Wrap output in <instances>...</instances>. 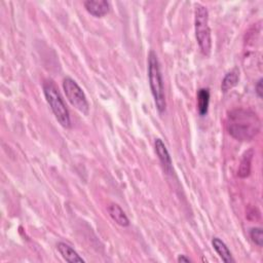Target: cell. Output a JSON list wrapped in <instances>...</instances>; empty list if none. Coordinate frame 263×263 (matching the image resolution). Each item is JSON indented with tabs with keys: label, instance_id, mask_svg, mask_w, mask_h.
Masks as SVG:
<instances>
[{
	"label": "cell",
	"instance_id": "cell-10",
	"mask_svg": "<svg viewBox=\"0 0 263 263\" xmlns=\"http://www.w3.org/2000/svg\"><path fill=\"white\" fill-rule=\"evenodd\" d=\"M108 213L110 215V217L113 219V221L115 223H117L118 225L123 226V227H127L130 225V220L128 218V216L125 214L124 210L116 204H111L108 207Z\"/></svg>",
	"mask_w": 263,
	"mask_h": 263
},
{
	"label": "cell",
	"instance_id": "cell-16",
	"mask_svg": "<svg viewBox=\"0 0 263 263\" xmlns=\"http://www.w3.org/2000/svg\"><path fill=\"white\" fill-rule=\"evenodd\" d=\"M177 261L179 263H188V262H192V259L186 255H179V257L177 258Z\"/></svg>",
	"mask_w": 263,
	"mask_h": 263
},
{
	"label": "cell",
	"instance_id": "cell-15",
	"mask_svg": "<svg viewBox=\"0 0 263 263\" xmlns=\"http://www.w3.org/2000/svg\"><path fill=\"white\" fill-rule=\"evenodd\" d=\"M262 78H260L259 80H258V82L256 83V85H255V92H256V94H257V96L261 99L262 98V93H263V86H262Z\"/></svg>",
	"mask_w": 263,
	"mask_h": 263
},
{
	"label": "cell",
	"instance_id": "cell-2",
	"mask_svg": "<svg viewBox=\"0 0 263 263\" xmlns=\"http://www.w3.org/2000/svg\"><path fill=\"white\" fill-rule=\"evenodd\" d=\"M148 79L156 109L159 113H163L166 107L164 85L159 61L153 51H151L148 55Z\"/></svg>",
	"mask_w": 263,
	"mask_h": 263
},
{
	"label": "cell",
	"instance_id": "cell-6",
	"mask_svg": "<svg viewBox=\"0 0 263 263\" xmlns=\"http://www.w3.org/2000/svg\"><path fill=\"white\" fill-rule=\"evenodd\" d=\"M83 6L87 12L96 18H102L110 12V4L106 0H86Z\"/></svg>",
	"mask_w": 263,
	"mask_h": 263
},
{
	"label": "cell",
	"instance_id": "cell-9",
	"mask_svg": "<svg viewBox=\"0 0 263 263\" xmlns=\"http://www.w3.org/2000/svg\"><path fill=\"white\" fill-rule=\"evenodd\" d=\"M212 245L216 253L219 255V257L222 259L223 262L225 263H232L234 262V259L231 255L230 250L228 247L225 245L223 241H221L219 237H213L212 240Z\"/></svg>",
	"mask_w": 263,
	"mask_h": 263
},
{
	"label": "cell",
	"instance_id": "cell-13",
	"mask_svg": "<svg viewBox=\"0 0 263 263\" xmlns=\"http://www.w3.org/2000/svg\"><path fill=\"white\" fill-rule=\"evenodd\" d=\"M253 157V150H249L245 153L240 169H238V176L241 178H246L249 176L250 171H251V160Z\"/></svg>",
	"mask_w": 263,
	"mask_h": 263
},
{
	"label": "cell",
	"instance_id": "cell-5",
	"mask_svg": "<svg viewBox=\"0 0 263 263\" xmlns=\"http://www.w3.org/2000/svg\"><path fill=\"white\" fill-rule=\"evenodd\" d=\"M63 90L73 107H75L79 112L83 114H89L90 104L86 99L85 94L83 93L81 87L78 83L71 77H66L63 80Z\"/></svg>",
	"mask_w": 263,
	"mask_h": 263
},
{
	"label": "cell",
	"instance_id": "cell-14",
	"mask_svg": "<svg viewBox=\"0 0 263 263\" xmlns=\"http://www.w3.org/2000/svg\"><path fill=\"white\" fill-rule=\"evenodd\" d=\"M250 237L253 241V243L255 245H257L258 247H262L263 246V232H262V228H260V227L252 228L250 230Z\"/></svg>",
	"mask_w": 263,
	"mask_h": 263
},
{
	"label": "cell",
	"instance_id": "cell-8",
	"mask_svg": "<svg viewBox=\"0 0 263 263\" xmlns=\"http://www.w3.org/2000/svg\"><path fill=\"white\" fill-rule=\"evenodd\" d=\"M57 249L59 251V253L62 255V257L70 263H82L84 262V259H82L78 253L68 244L66 243H59L57 245Z\"/></svg>",
	"mask_w": 263,
	"mask_h": 263
},
{
	"label": "cell",
	"instance_id": "cell-7",
	"mask_svg": "<svg viewBox=\"0 0 263 263\" xmlns=\"http://www.w3.org/2000/svg\"><path fill=\"white\" fill-rule=\"evenodd\" d=\"M154 148L155 152L161 162V165L163 168V171L166 174H172L173 173V164H172V158L171 155L166 149V146L162 142L161 139L157 138L154 141Z\"/></svg>",
	"mask_w": 263,
	"mask_h": 263
},
{
	"label": "cell",
	"instance_id": "cell-4",
	"mask_svg": "<svg viewBox=\"0 0 263 263\" xmlns=\"http://www.w3.org/2000/svg\"><path fill=\"white\" fill-rule=\"evenodd\" d=\"M195 30L201 52L207 57L210 56L212 50V37L209 26V13L207 8L201 4H196Z\"/></svg>",
	"mask_w": 263,
	"mask_h": 263
},
{
	"label": "cell",
	"instance_id": "cell-1",
	"mask_svg": "<svg viewBox=\"0 0 263 263\" xmlns=\"http://www.w3.org/2000/svg\"><path fill=\"white\" fill-rule=\"evenodd\" d=\"M228 133L238 141H251L260 132L261 122L250 109H235L228 115Z\"/></svg>",
	"mask_w": 263,
	"mask_h": 263
},
{
	"label": "cell",
	"instance_id": "cell-12",
	"mask_svg": "<svg viewBox=\"0 0 263 263\" xmlns=\"http://www.w3.org/2000/svg\"><path fill=\"white\" fill-rule=\"evenodd\" d=\"M238 79H240V72H238V70L236 68L231 70L230 72H228L224 76V78L222 80V83H221V90H222V92L226 93L229 90H231L232 87H234L237 84Z\"/></svg>",
	"mask_w": 263,
	"mask_h": 263
},
{
	"label": "cell",
	"instance_id": "cell-3",
	"mask_svg": "<svg viewBox=\"0 0 263 263\" xmlns=\"http://www.w3.org/2000/svg\"><path fill=\"white\" fill-rule=\"evenodd\" d=\"M44 97L59 124L66 129L71 128V118L68 108L58 90L57 85L52 81L47 80L43 83Z\"/></svg>",
	"mask_w": 263,
	"mask_h": 263
},
{
	"label": "cell",
	"instance_id": "cell-11",
	"mask_svg": "<svg viewBox=\"0 0 263 263\" xmlns=\"http://www.w3.org/2000/svg\"><path fill=\"white\" fill-rule=\"evenodd\" d=\"M210 104V91L208 89H201L198 92V111L201 116L208 113Z\"/></svg>",
	"mask_w": 263,
	"mask_h": 263
}]
</instances>
